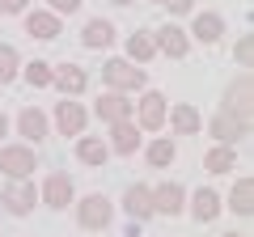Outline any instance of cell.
Instances as JSON below:
<instances>
[{
    "instance_id": "35",
    "label": "cell",
    "mask_w": 254,
    "mask_h": 237,
    "mask_svg": "<svg viewBox=\"0 0 254 237\" xmlns=\"http://www.w3.org/2000/svg\"><path fill=\"white\" fill-rule=\"evenodd\" d=\"M225 237H246V233H225Z\"/></svg>"
},
{
    "instance_id": "28",
    "label": "cell",
    "mask_w": 254,
    "mask_h": 237,
    "mask_svg": "<svg viewBox=\"0 0 254 237\" xmlns=\"http://www.w3.org/2000/svg\"><path fill=\"white\" fill-rule=\"evenodd\" d=\"M21 72H26V85H34V89H47V85H51V72H55V68L47 64V59H30Z\"/></svg>"
},
{
    "instance_id": "15",
    "label": "cell",
    "mask_w": 254,
    "mask_h": 237,
    "mask_svg": "<svg viewBox=\"0 0 254 237\" xmlns=\"http://www.w3.org/2000/svg\"><path fill=\"white\" fill-rule=\"evenodd\" d=\"M93 115L102 118V123H119V118H131V102H127V93H115V89H106L98 102H93Z\"/></svg>"
},
{
    "instance_id": "30",
    "label": "cell",
    "mask_w": 254,
    "mask_h": 237,
    "mask_svg": "<svg viewBox=\"0 0 254 237\" xmlns=\"http://www.w3.org/2000/svg\"><path fill=\"white\" fill-rule=\"evenodd\" d=\"M165 9L174 17H187V13H195V0H165Z\"/></svg>"
},
{
    "instance_id": "18",
    "label": "cell",
    "mask_w": 254,
    "mask_h": 237,
    "mask_svg": "<svg viewBox=\"0 0 254 237\" xmlns=\"http://www.w3.org/2000/svg\"><path fill=\"white\" fill-rule=\"evenodd\" d=\"M60 13L51 9H38V13H26V34L38 38V43H51V38H60Z\"/></svg>"
},
{
    "instance_id": "4",
    "label": "cell",
    "mask_w": 254,
    "mask_h": 237,
    "mask_svg": "<svg viewBox=\"0 0 254 237\" xmlns=\"http://www.w3.org/2000/svg\"><path fill=\"white\" fill-rule=\"evenodd\" d=\"M0 203H4L9 216H30V212L38 208V186L30 182V178H9L4 191H0Z\"/></svg>"
},
{
    "instance_id": "36",
    "label": "cell",
    "mask_w": 254,
    "mask_h": 237,
    "mask_svg": "<svg viewBox=\"0 0 254 237\" xmlns=\"http://www.w3.org/2000/svg\"><path fill=\"white\" fill-rule=\"evenodd\" d=\"M153 4H165V0H153Z\"/></svg>"
},
{
    "instance_id": "16",
    "label": "cell",
    "mask_w": 254,
    "mask_h": 237,
    "mask_svg": "<svg viewBox=\"0 0 254 237\" xmlns=\"http://www.w3.org/2000/svg\"><path fill=\"white\" fill-rule=\"evenodd\" d=\"M123 208H127V216H131V220H148V216H157V212H153V186L131 182V186L123 191Z\"/></svg>"
},
{
    "instance_id": "24",
    "label": "cell",
    "mask_w": 254,
    "mask_h": 237,
    "mask_svg": "<svg viewBox=\"0 0 254 237\" xmlns=\"http://www.w3.org/2000/svg\"><path fill=\"white\" fill-rule=\"evenodd\" d=\"M233 165H237V148L233 144H212L208 157H203V170L216 174V178H220V174H229Z\"/></svg>"
},
{
    "instance_id": "7",
    "label": "cell",
    "mask_w": 254,
    "mask_h": 237,
    "mask_svg": "<svg viewBox=\"0 0 254 237\" xmlns=\"http://www.w3.org/2000/svg\"><path fill=\"white\" fill-rule=\"evenodd\" d=\"M165 115H170V102H165L161 89H144V98L136 102V127L140 131H161Z\"/></svg>"
},
{
    "instance_id": "26",
    "label": "cell",
    "mask_w": 254,
    "mask_h": 237,
    "mask_svg": "<svg viewBox=\"0 0 254 237\" xmlns=\"http://www.w3.org/2000/svg\"><path fill=\"white\" fill-rule=\"evenodd\" d=\"M229 212H237V216H250L254 212V186L250 178H237L233 191H229Z\"/></svg>"
},
{
    "instance_id": "14",
    "label": "cell",
    "mask_w": 254,
    "mask_h": 237,
    "mask_svg": "<svg viewBox=\"0 0 254 237\" xmlns=\"http://www.w3.org/2000/svg\"><path fill=\"white\" fill-rule=\"evenodd\" d=\"M187 208H190V216L199 220V225H212V220L220 216V208H225V199H220L212 186H199V191L187 199Z\"/></svg>"
},
{
    "instance_id": "31",
    "label": "cell",
    "mask_w": 254,
    "mask_h": 237,
    "mask_svg": "<svg viewBox=\"0 0 254 237\" xmlns=\"http://www.w3.org/2000/svg\"><path fill=\"white\" fill-rule=\"evenodd\" d=\"M47 4H51V13H60V17H68V13L81 9V0H47Z\"/></svg>"
},
{
    "instance_id": "22",
    "label": "cell",
    "mask_w": 254,
    "mask_h": 237,
    "mask_svg": "<svg viewBox=\"0 0 254 237\" xmlns=\"http://www.w3.org/2000/svg\"><path fill=\"white\" fill-rule=\"evenodd\" d=\"M165 123H170V127L178 131V136H195V131L203 127V118H199V110L190 106V102H178V106H174L170 115H165Z\"/></svg>"
},
{
    "instance_id": "6",
    "label": "cell",
    "mask_w": 254,
    "mask_h": 237,
    "mask_svg": "<svg viewBox=\"0 0 254 237\" xmlns=\"http://www.w3.org/2000/svg\"><path fill=\"white\" fill-rule=\"evenodd\" d=\"M51 123H55V131L60 136H85V127H89V106L85 102H55V115H51Z\"/></svg>"
},
{
    "instance_id": "33",
    "label": "cell",
    "mask_w": 254,
    "mask_h": 237,
    "mask_svg": "<svg viewBox=\"0 0 254 237\" xmlns=\"http://www.w3.org/2000/svg\"><path fill=\"white\" fill-rule=\"evenodd\" d=\"M9 136V115H4V110H0V140Z\"/></svg>"
},
{
    "instance_id": "32",
    "label": "cell",
    "mask_w": 254,
    "mask_h": 237,
    "mask_svg": "<svg viewBox=\"0 0 254 237\" xmlns=\"http://www.w3.org/2000/svg\"><path fill=\"white\" fill-rule=\"evenodd\" d=\"M0 13H13L17 17V13H26V0H0Z\"/></svg>"
},
{
    "instance_id": "20",
    "label": "cell",
    "mask_w": 254,
    "mask_h": 237,
    "mask_svg": "<svg viewBox=\"0 0 254 237\" xmlns=\"http://www.w3.org/2000/svg\"><path fill=\"white\" fill-rule=\"evenodd\" d=\"M106 157H110V148H106V140H102V136H76V161H81V165L102 170Z\"/></svg>"
},
{
    "instance_id": "29",
    "label": "cell",
    "mask_w": 254,
    "mask_h": 237,
    "mask_svg": "<svg viewBox=\"0 0 254 237\" xmlns=\"http://www.w3.org/2000/svg\"><path fill=\"white\" fill-rule=\"evenodd\" d=\"M250 51H254L250 34H242V38H237V47H233V59H237V68H250Z\"/></svg>"
},
{
    "instance_id": "5",
    "label": "cell",
    "mask_w": 254,
    "mask_h": 237,
    "mask_svg": "<svg viewBox=\"0 0 254 237\" xmlns=\"http://www.w3.org/2000/svg\"><path fill=\"white\" fill-rule=\"evenodd\" d=\"M72 199H76V186H72V178H68L64 170H55V174L43 178V186H38V203H47L51 212H64V208H72Z\"/></svg>"
},
{
    "instance_id": "17",
    "label": "cell",
    "mask_w": 254,
    "mask_h": 237,
    "mask_svg": "<svg viewBox=\"0 0 254 237\" xmlns=\"http://www.w3.org/2000/svg\"><path fill=\"white\" fill-rule=\"evenodd\" d=\"M187 34H195V43H203V47H216L220 38H225V17L220 13H195V26L187 30Z\"/></svg>"
},
{
    "instance_id": "21",
    "label": "cell",
    "mask_w": 254,
    "mask_h": 237,
    "mask_svg": "<svg viewBox=\"0 0 254 237\" xmlns=\"http://www.w3.org/2000/svg\"><path fill=\"white\" fill-rule=\"evenodd\" d=\"M131 64H153L157 59V43H153V30H136V34H127V55Z\"/></svg>"
},
{
    "instance_id": "1",
    "label": "cell",
    "mask_w": 254,
    "mask_h": 237,
    "mask_svg": "<svg viewBox=\"0 0 254 237\" xmlns=\"http://www.w3.org/2000/svg\"><path fill=\"white\" fill-rule=\"evenodd\" d=\"M102 81H106V89L115 93H144L148 89V72L140 64H131V59H106L102 64Z\"/></svg>"
},
{
    "instance_id": "12",
    "label": "cell",
    "mask_w": 254,
    "mask_h": 237,
    "mask_svg": "<svg viewBox=\"0 0 254 237\" xmlns=\"http://www.w3.org/2000/svg\"><path fill=\"white\" fill-rule=\"evenodd\" d=\"M153 212H161V216H182V212H187V186L182 182L153 186Z\"/></svg>"
},
{
    "instance_id": "3",
    "label": "cell",
    "mask_w": 254,
    "mask_h": 237,
    "mask_svg": "<svg viewBox=\"0 0 254 237\" xmlns=\"http://www.w3.org/2000/svg\"><path fill=\"white\" fill-rule=\"evenodd\" d=\"M208 136L216 140V144H237V140L250 136V115H237V110L220 106L216 115H212V123H208Z\"/></svg>"
},
{
    "instance_id": "37",
    "label": "cell",
    "mask_w": 254,
    "mask_h": 237,
    "mask_svg": "<svg viewBox=\"0 0 254 237\" xmlns=\"http://www.w3.org/2000/svg\"><path fill=\"white\" fill-rule=\"evenodd\" d=\"M0 237H4V233H0Z\"/></svg>"
},
{
    "instance_id": "11",
    "label": "cell",
    "mask_w": 254,
    "mask_h": 237,
    "mask_svg": "<svg viewBox=\"0 0 254 237\" xmlns=\"http://www.w3.org/2000/svg\"><path fill=\"white\" fill-rule=\"evenodd\" d=\"M153 43H157V55H170V59H182V55L190 51V34L178 26V21L153 30Z\"/></svg>"
},
{
    "instance_id": "8",
    "label": "cell",
    "mask_w": 254,
    "mask_h": 237,
    "mask_svg": "<svg viewBox=\"0 0 254 237\" xmlns=\"http://www.w3.org/2000/svg\"><path fill=\"white\" fill-rule=\"evenodd\" d=\"M34 170H38L34 144H4L0 148V174L4 178H30Z\"/></svg>"
},
{
    "instance_id": "19",
    "label": "cell",
    "mask_w": 254,
    "mask_h": 237,
    "mask_svg": "<svg viewBox=\"0 0 254 237\" xmlns=\"http://www.w3.org/2000/svg\"><path fill=\"white\" fill-rule=\"evenodd\" d=\"M115 38H119V30H115V21H106V17L85 21V30H81V43L89 47V51H106Z\"/></svg>"
},
{
    "instance_id": "23",
    "label": "cell",
    "mask_w": 254,
    "mask_h": 237,
    "mask_svg": "<svg viewBox=\"0 0 254 237\" xmlns=\"http://www.w3.org/2000/svg\"><path fill=\"white\" fill-rule=\"evenodd\" d=\"M220 106L237 110V115H250V72H237V81L225 89V102Z\"/></svg>"
},
{
    "instance_id": "34",
    "label": "cell",
    "mask_w": 254,
    "mask_h": 237,
    "mask_svg": "<svg viewBox=\"0 0 254 237\" xmlns=\"http://www.w3.org/2000/svg\"><path fill=\"white\" fill-rule=\"evenodd\" d=\"M110 4H119V9H127V4H136V0H110Z\"/></svg>"
},
{
    "instance_id": "9",
    "label": "cell",
    "mask_w": 254,
    "mask_h": 237,
    "mask_svg": "<svg viewBox=\"0 0 254 237\" xmlns=\"http://www.w3.org/2000/svg\"><path fill=\"white\" fill-rule=\"evenodd\" d=\"M106 148H110V153H119V157H131V153L144 148V136H140V127L131 123V118H119V123H110Z\"/></svg>"
},
{
    "instance_id": "10",
    "label": "cell",
    "mask_w": 254,
    "mask_h": 237,
    "mask_svg": "<svg viewBox=\"0 0 254 237\" xmlns=\"http://www.w3.org/2000/svg\"><path fill=\"white\" fill-rule=\"evenodd\" d=\"M17 136H21V144H43V140L51 136V118H47L38 106H21V115H17Z\"/></svg>"
},
{
    "instance_id": "27",
    "label": "cell",
    "mask_w": 254,
    "mask_h": 237,
    "mask_svg": "<svg viewBox=\"0 0 254 237\" xmlns=\"http://www.w3.org/2000/svg\"><path fill=\"white\" fill-rule=\"evenodd\" d=\"M21 76V55L13 43H0V85H9Z\"/></svg>"
},
{
    "instance_id": "25",
    "label": "cell",
    "mask_w": 254,
    "mask_h": 237,
    "mask_svg": "<svg viewBox=\"0 0 254 237\" xmlns=\"http://www.w3.org/2000/svg\"><path fill=\"white\" fill-rule=\"evenodd\" d=\"M174 153H178V148H174L170 136H153V140H148V148H144V157H148V165H153V170L174 165Z\"/></svg>"
},
{
    "instance_id": "2",
    "label": "cell",
    "mask_w": 254,
    "mask_h": 237,
    "mask_svg": "<svg viewBox=\"0 0 254 237\" xmlns=\"http://www.w3.org/2000/svg\"><path fill=\"white\" fill-rule=\"evenodd\" d=\"M72 203H76V225L89 229V233H102V229H110V220H115V203L102 191H89L85 199H72Z\"/></svg>"
},
{
    "instance_id": "13",
    "label": "cell",
    "mask_w": 254,
    "mask_h": 237,
    "mask_svg": "<svg viewBox=\"0 0 254 237\" xmlns=\"http://www.w3.org/2000/svg\"><path fill=\"white\" fill-rule=\"evenodd\" d=\"M51 85L64 93V98H81V93L89 89V72H85L81 64H60L51 72Z\"/></svg>"
}]
</instances>
